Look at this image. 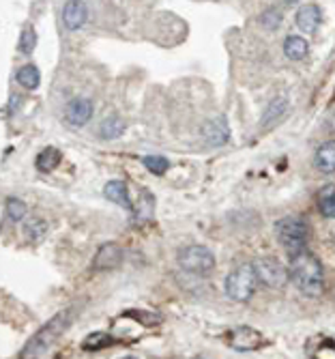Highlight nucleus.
Listing matches in <instances>:
<instances>
[{"instance_id":"1","label":"nucleus","mask_w":335,"mask_h":359,"mask_svg":"<svg viewBox=\"0 0 335 359\" xmlns=\"http://www.w3.org/2000/svg\"><path fill=\"white\" fill-rule=\"evenodd\" d=\"M290 278L294 286L303 292L306 297H318L324 290V273L320 260L312 252H301L296 258H292L290 265Z\"/></svg>"},{"instance_id":"2","label":"nucleus","mask_w":335,"mask_h":359,"mask_svg":"<svg viewBox=\"0 0 335 359\" xmlns=\"http://www.w3.org/2000/svg\"><path fill=\"white\" fill-rule=\"evenodd\" d=\"M71 316H74V308H67V310L58 312L54 318H50L43 327L26 342V346L20 353V359H39L67 332V327H69V323H71Z\"/></svg>"},{"instance_id":"3","label":"nucleus","mask_w":335,"mask_h":359,"mask_svg":"<svg viewBox=\"0 0 335 359\" xmlns=\"http://www.w3.org/2000/svg\"><path fill=\"white\" fill-rule=\"evenodd\" d=\"M275 235L278 241L282 243L284 252L290 258H296L301 252H306V243H308V224L303 222V217H282L275 224Z\"/></svg>"},{"instance_id":"4","label":"nucleus","mask_w":335,"mask_h":359,"mask_svg":"<svg viewBox=\"0 0 335 359\" xmlns=\"http://www.w3.org/2000/svg\"><path fill=\"white\" fill-rule=\"evenodd\" d=\"M256 286H258V276H256L254 263H245V265L237 267L226 278L228 297L234 299V302H239V304L249 302L254 297Z\"/></svg>"},{"instance_id":"5","label":"nucleus","mask_w":335,"mask_h":359,"mask_svg":"<svg viewBox=\"0 0 335 359\" xmlns=\"http://www.w3.org/2000/svg\"><path fill=\"white\" fill-rule=\"evenodd\" d=\"M179 265L191 276H209L215 269V256L205 245H187L179 254Z\"/></svg>"},{"instance_id":"6","label":"nucleus","mask_w":335,"mask_h":359,"mask_svg":"<svg viewBox=\"0 0 335 359\" xmlns=\"http://www.w3.org/2000/svg\"><path fill=\"white\" fill-rule=\"evenodd\" d=\"M254 269H256L258 282H262L269 288H280L290 278V271L273 256H262V258L254 260Z\"/></svg>"},{"instance_id":"7","label":"nucleus","mask_w":335,"mask_h":359,"mask_svg":"<svg viewBox=\"0 0 335 359\" xmlns=\"http://www.w3.org/2000/svg\"><path fill=\"white\" fill-rule=\"evenodd\" d=\"M123 263V248L118 243H104L93 258V271H112Z\"/></svg>"},{"instance_id":"8","label":"nucleus","mask_w":335,"mask_h":359,"mask_svg":"<svg viewBox=\"0 0 335 359\" xmlns=\"http://www.w3.org/2000/svg\"><path fill=\"white\" fill-rule=\"evenodd\" d=\"M93 112H95L93 102L86 100V97H78V100H71L69 104H67L64 121H67V125H71V127H82L93 118Z\"/></svg>"},{"instance_id":"9","label":"nucleus","mask_w":335,"mask_h":359,"mask_svg":"<svg viewBox=\"0 0 335 359\" xmlns=\"http://www.w3.org/2000/svg\"><path fill=\"white\" fill-rule=\"evenodd\" d=\"M226 340H228V346L237 348V351H254L262 344V334L243 325V327H234L226 336Z\"/></svg>"},{"instance_id":"10","label":"nucleus","mask_w":335,"mask_h":359,"mask_svg":"<svg viewBox=\"0 0 335 359\" xmlns=\"http://www.w3.org/2000/svg\"><path fill=\"white\" fill-rule=\"evenodd\" d=\"M203 136H205V142L211 144V147L226 144L228 138H230V127H228L226 116H213V118H209L203 125Z\"/></svg>"},{"instance_id":"11","label":"nucleus","mask_w":335,"mask_h":359,"mask_svg":"<svg viewBox=\"0 0 335 359\" xmlns=\"http://www.w3.org/2000/svg\"><path fill=\"white\" fill-rule=\"evenodd\" d=\"M88 20V7L84 3H67L62 7V24L69 30H78Z\"/></svg>"},{"instance_id":"12","label":"nucleus","mask_w":335,"mask_h":359,"mask_svg":"<svg viewBox=\"0 0 335 359\" xmlns=\"http://www.w3.org/2000/svg\"><path fill=\"white\" fill-rule=\"evenodd\" d=\"M104 196H106L108 201L116 203L118 207H123L127 211H133V203L129 198V191H127V183L125 181H118V179L108 181L106 187H104Z\"/></svg>"},{"instance_id":"13","label":"nucleus","mask_w":335,"mask_h":359,"mask_svg":"<svg viewBox=\"0 0 335 359\" xmlns=\"http://www.w3.org/2000/svg\"><path fill=\"white\" fill-rule=\"evenodd\" d=\"M314 166L322 175L335 172V140H327L318 147V151L314 155Z\"/></svg>"},{"instance_id":"14","label":"nucleus","mask_w":335,"mask_h":359,"mask_svg":"<svg viewBox=\"0 0 335 359\" xmlns=\"http://www.w3.org/2000/svg\"><path fill=\"white\" fill-rule=\"evenodd\" d=\"M322 13L316 5H303L296 11V26L301 32H314L320 26Z\"/></svg>"},{"instance_id":"15","label":"nucleus","mask_w":335,"mask_h":359,"mask_svg":"<svg viewBox=\"0 0 335 359\" xmlns=\"http://www.w3.org/2000/svg\"><path fill=\"white\" fill-rule=\"evenodd\" d=\"M155 213V198L151 191H142L140 194V201L138 205H133V211H131V219L136 226H142L146 224Z\"/></svg>"},{"instance_id":"16","label":"nucleus","mask_w":335,"mask_h":359,"mask_svg":"<svg viewBox=\"0 0 335 359\" xmlns=\"http://www.w3.org/2000/svg\"><path fill=\"white\" fill-rule=\"evenodd\" d=\"M316 205L318 211L327 217V219H335V185H322L316 194Z\"/></svg>"},{"instance_id":"17","label":"nucleus","mask_w":335,"mask_h":359,"mask_svg":"<svg viewBox=\"0 0 335 359\" xmlns=\"http://www.w3.org/2000/svg\"><path fill=\"white\" fill-rule=\"evenodd\" d=\"M310 52V43L299 37V35H290L286 41H284V54L290 58V60H303Z\"/></svg>"},{"instance_id":"18","label":"nucleus","mask_w":335,"mask_h":359,"mask_svg":"<svg viewBox=\"0 0 335 359\" xmlns=\"http://www.w3.org/2000/svg\"><path fill=\"white\" fill-rule=\"evenodd\" d=\"M60 159H62V153H60L58 149H54V147H48V149H43V151L37 155L35 166H37V170H41V172H52V170H56V166L60 164Z\"/></svg>"},{"instance_id":"19","label":"nucleus","mask_w":335,"mask_h":359,"mask_svg":"<svg viewBox=\"0 0 335 359\" xmlns=\"http://www.w3.org/2000/svg\"><path fill=\"white\" fill-rule=\"evenodd\" d=\"M15 80H18V84H20L22 88H26V90H35V88L39 86V82H41V74H39V69L35 67V65H24V67L18 69Z\"/></svg>"},{"instance_id":"20","label":"nucleus","mask_w":335,"mask_h":359,"mask_svg":"<svg viewBox=\"0 0 335 359\" xmlns=\"http://www.w3.org/2000/svg\"><path fill=\"white\" fill-rule=\"evenodd\" d=\"M123 132H125V123H123V118L116 116V114L106 116V118L102 121V125H99V136L106 138V140H114V138H118Z\"/></svg>"},{"instance_id":"21","label":"nucleus","mask_w":335,"mask_h":359,"mask_svg":"<svg viewBox=\"0 0 335 359\" xmlns=\"http://www.w3.org/2000/svg\"><path fill=\"white\" fill-rule=\"evenodd\" d=\"M24 233L30 241H41L48 235V222H43L39 217H32L24 224Z\"/></svg>"},{"instance_id":"22","label":"nucleus","mask_w":335,"mask_h":359,"mask_svg":"<svg viewBox=\"0 0 335 359\" xmlns=\"http://www.w3.org/2000/svg\"><path fill=\"white\" fill-rule=\"evenodd\" d=\"M114 342V338L106 332H95L90 336H86V340L82 342L84 351H99V348H106Z\"/></svg>"},{"instance_id":"23","label":"nucleus","mask_w":335,"mask_h":359,"mask_svg":"<svg viewBox=\"0 0 335 359\" xmlns=\"http://www.w3.org/2000/svg\"><path fill=\"white\" fill-rule=\"evenodd\" d=\"M142 164L146 166V170H151L153 175H163L168 168H170V161H168L163 155H144Z\"/></svg>"},{"instance_id":"24","label":"nucleus","mask_w":335,"mask_h":359,"mask_svg":"<svg viewBox=\"0 0 335 359\" xmlns=\"http://www.w3.org/2000/svg\"><path fill=\"white\" fill-rule=\"evenodd\" d=\"M35 46H37V32H35V28H32V26H24L22 35H20V52L32 54Z\"/></svg>"},{"instance_id":"25","label":"nucleus","mask_w":335,"mask_h":359,"mask_svg":"<svg viewBox=\"0 0 335 359\" xmlns=\"http://www.w3.org/2000/svg\"><path fill=\"white\" fill-rule=\"evenodd\" d=\"M7 207V217L11 219V222H24V217H26V205L20 201V198H7V203H5Z\"/></svg>"},{"instance_id":"26","label":"nucleus","mask_w":335,"mask_h":359,"mask_svg":"<svg viewBox=\"0 0 335 359\" xmlns=\"http://www.w3.org/2000/svg\"><path fill=\"white\" fill-rule=\"evenodd\" d=\"M286 108H288V104H286L284 97H282V100H273V102L269 104V108H266V112H264V123L278 121V118L286 112Z\"/></svg>"},{"instance_id":"27","label":"nucleus","mask_w":335,"mask_h":359,"mask_svg":"<svg viewBox=\"0 0 335 359\" xmlns=\"http://www.w3.org/2000/svg\"><path fill=\"white\" fill-rule=\"evenodd\" d=\"M260 22H262V26H264V28L275 30V28L282 24V13H278V11H273V9H269V11H264V13H262Z\"/></svg>"},{"instance_id":"28","label":"nucleus","mask_w":335,"mask_h":359,"mask_svg":"<svg viewBox=\"0 0 335 359\" xmlns=\"http://www.w3.org/2000/svg\"><path fill=\"white\" fill-rule=\"evenodd\" d=\"M121 359H138V357H131V355H129V357H121Z\"/></svg>"}]
</instances>
